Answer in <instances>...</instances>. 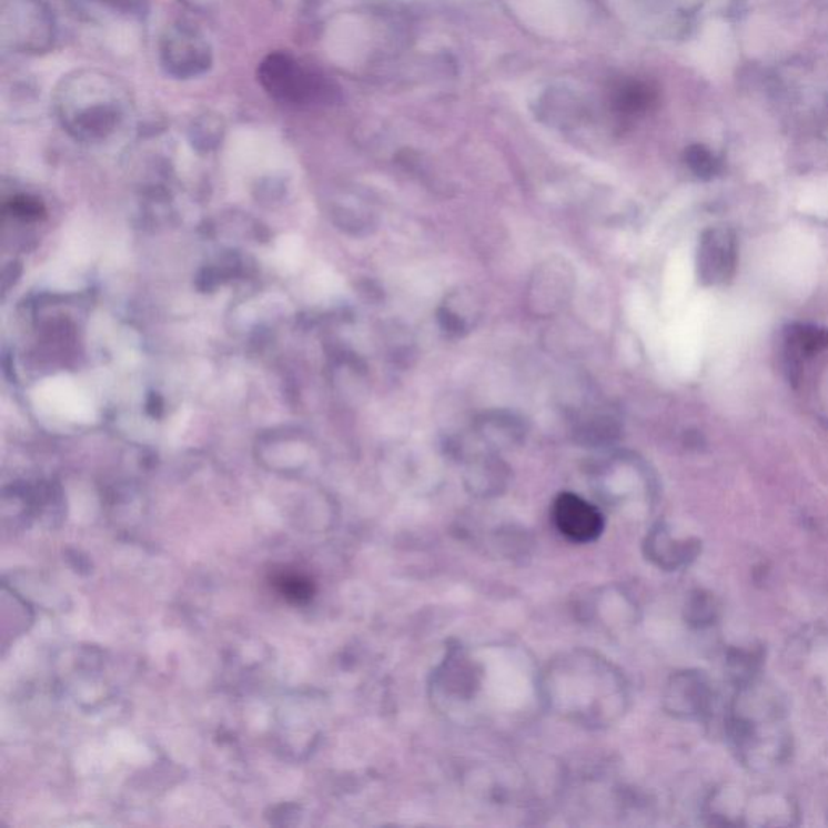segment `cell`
I'll return each instance as SVG.
<instances>
[{
    "mask_svg": "<svg viewBox=\"0 0 828 828\" xmlns=\"http://www.w3.org/2000/svg\"><path fill=\"white\" fill-rule=\"evenodd\" d=\"M477 316H479V310H477L473 295L465 292H453L438 310V324H441L445 334L452 335V337H462L474 327Z\"/></svg>",
    "mask_w": 828,
    "mask_h": 828,
    "instance_id": "10",
    "label": "cell"
},
{
    "mask_svg": "<svg viewBox=\"0 0 828 828\" xmlns=\"http://www.w3.org/2000/svg\"><path fill=\"white\" fill-rule=\"evenodd\" d=\"M717 605L710 594H696L688 608L689 622L697 626L710 625L716 620Z\"/></svg>",
    "mask_w": 828,
    "mask_h": 828,
    "instance_id": "15",
    "label": "cell"
},
{
    "mask_svg": "<svg viewBox=\"0 0 828 828\" xmlns=\"http://www.w3.org/2000/svg\"><path fill=\"white\" fill-rule=\"evenodd\" d=\"M738 265L735 233L727 226H714L700 236L697 248V275L704 285H724L734 279Z\"/></svg>",
    "mask_w": 828,
    "mask_h": 828,
    "instance_id": "4",
    "label": "cell"
},
{
    "mask_svg": "<svg viewBox=\"0 0 828 828\" xmlns=\"http://www.w3.org/2000/svg\"><path fill=\"white\" fill-rule=\"evenodd\" d=\"M258 75L264 90L283 104L324 105L337 101V87L327 77L286 52L265 57Z\"/></svg>",
    "mask_w": 828,
    "mask_h": 828,
    "instance_id": "2",
    "label": "cell"
},
{
    "mask_svg": "<svg viewBox=\"0 0 828 828\" xmlns=\"http://www.w3.org/2000/svg\"><path fill=\"white\" fill-rule=\"evenodd\" d=\"M653 555L657 562L665 568H678V566L686 565L696 557L697 551H699V543L696 541H678L672 539L668 534L659 533L654 536Z\"/></svg>",
    "mask_w": 828,
    "mask_h": 828,
    "instance_id": "13",
    "label": "cell"
},
{
    "mask_svg": "<svg viewBox=\"0 0 828 828\" xmlns=\"http://www.w3.org/2000/svg\"><path fill=\"white\" fill-rule=\"evenodd\" d=\"M828 349V329L810 324H792L785 331V360L788 377L798 382L801 361Z\"/></svg>",
    "mask_w": 828,
    "mask_h": 828,
    "instance_id": "8",
    "label": "cell"
},
{
    "mask_svg": "<svg viewBox=\"0 0 828 828\" xmlns=\"http://www.w3.org/2000/svg\"><path fill=\"white\" fill-rule=\"evenodd\" d=\"M672 709L686 717H703L709 713L713 689L700 674H683L672 685Z\"/></svg>",
    "mask_w": 828,
    "mask_h": 828,
    "instance_id": "9",
    "label": "cell"
},
{
    "mask_svg": "<svg viewBox=\"0 0 828 828\" xmlns=\"http://www.w3.org/2000/svg\"><path fill=\"white\" fill-rule=\"evenodd\" d=\"M162 62L172 75L196 77L211 65V49L198 31L175 27L168 31L162 41Z\"/></svg>",
    "mask_w": 828,
    "mask_h": 828,
    "instance_id": "5",
    "label": "cell"
},
{
    "mask_svg": "<svg viewBox=\"0 0 828 828\" xmlns=\"http://www.w3.org/2000/svg\"><path fill=\"white\" fill-rule=\"evenodd\" d=\"M554 522L573 543H590L604 531V516L593 504L575 494L558 495L554 504Z\"/></svg>",
    "mask_w": 828,
    "mask_h": 828,
    "instance_id": "7",
    "label": "cell"
},
{
    "mask_svg": "<svg viewBox=\"0 0 828 828\" xmlns=\"http://www.w3.org/2000/svg\"><path fill=\"white\" fill-rule=\"evenodd\" d=\"M476 427L486 441L494 442V444H502V442L513 444L525 433L522 420L508 412L483 414Z\"/></svg>",
    "mask_w": 828,
    "mask_h": 828,
    "instance_id": "11",
    "label": "cell"
},
{
    "mask_svg": "<svg viewBox=\"0 0 828 828\" xmlns=\"http://www.w3.org/2000/svg\"><path fill=\"white\" fill-rule=\"evenodd\" d=\"M686 164L695 172L696 176L703 180L714 179L720 172V162H718L716 155L707 150V148L699 147V144L688 148V151H686Z\"/></svg>",
    "mask_w": 828,
    "mask_h": 828,
    "instance_id": "14",
    "label": "cell"
},
{
    "mask_svg": "<svg viewBox=\"0 0 828 828\" xmlns=\"http://www.w3.org/2000/svg\"><path fill=\"white\" fill-rule=\"evenodd\" d=\"M59 111L70 132L81 138L105 137L122 117V93L104 77L72 78L59 93Z\"/></svg>",
    "mask_w": 828,
    "mask_h": 828,
    "instance_id": "1",
    "label": "cell"
},
{
    "mask_svg": "<svg viewBox=\"0 0 828 828\" xmlns=\"http://www.w3.org/2000/svg\"><path fill=\"white\" fill-rule=\"evenodd\" d=\"M612 102L623 115H636L656 102V91L643 81H625L615 88Z\"/></svg>",
    "mask_w": 828,
    "mask_h": 828,
    "instance_id": "12",
    "label": "cell"
},
{
    "mask_svg": "<svg viewBox=\"0 0 828 828\" xmlns=\"http://www.w3.org/2000/svg\"><path fill=\"white\" fill-rule=\"evenodd\" d=\"M576 275L564 258L544 261L534 272L527 289V307L534 316L551 317L572 299Z\"/></svg>",
    "mask_w": 828,
    "mask_h": 828,
    "instance_id": "3",
    "label": "cell"
},
{
    "mask_svg": "<svg viewBox=\"0 0 828 828\" xmlns=\"http://www.w3.org/2000/svg\"><path fill=\"white\" fill-rule=\"evenodd\" d=\"M12 27L6 34L16 48L42 49L52 38V20L34 0H19L12 3V10L3 13V28Z\"/></svg>",
    "mask_w": 828,
    "mask_h": 828,
    "instance_id": "6",
    "label": "cell"
}]
</instances>
